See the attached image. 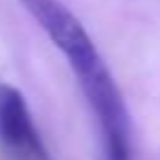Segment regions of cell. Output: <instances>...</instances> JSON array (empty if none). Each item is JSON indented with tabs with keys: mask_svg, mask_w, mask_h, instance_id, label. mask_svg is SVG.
I'll use <instances>...</instances> for the list:
<instances>
[{
	"mask_svg": "<svg viewBox=\"0 0 160 160\" xmlns=\"http://www.w3.org/2000/svg\"><path fill=\"white\" fill-rule=\"evenodd\" d=\"M73 73L87 104L97 115L104 144V160H132L130 113L113 75L104 64V57L97 54L78 64Z\"/></svg>",
	"mask_w": 160,
	"mask_h": 160,
	"instance_id": "1",
	"label": "cell"
},
{
	"mask_svg": "<svg viewBox=\"0 0 160 160\" xmlns=\"http://www.w3.org/2000/svg\"><path fill=\"white\" fill-rule=\"evenodd\" d=\"M0 146L10 160H52L24 94L12 85H0Z\"/></svg>",
	"mask_w": 160,
	"mask_h": 160,
	"instance_id": "2",
	"label": "cell"
},
{
	"mask_svg": "<svg viewBox=\"0 0 160 160\" xmlns=\"http://www.w3.org/2000/svg\"><path fill=\"white\" fill-rule=\"evenodd\" d=\"M24 7L68 61L97 50L92 35L85 31L80 19L71 10H66L59 0H24Z\"/></svg>",
	"mask_w": 160,
	"mask_h": 160,
	"instance_id": "3",
	"label": "cell"
}]
</instances>
